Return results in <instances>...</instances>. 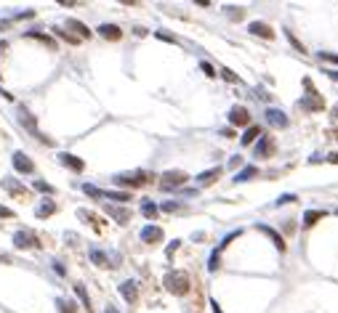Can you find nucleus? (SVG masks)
Wrapping results in <instances>:
<instances>
[{"instance_id": "f257e3e1", "label": "nucleus", "mask_w": 338, "mask_h": 313, "mask_svg": "<svg viewBox=\"0 0 338 313\" xmlns=\"http://www.w3.org/2000/svg\"><path fill=\"white\" fill-rule=\"evenodd\" d=\"M162 284H165L168 292L173 295H184L189 289V276L184 274V271H168L165 279H162Z\"/></svg>"}, {"instance_id": "f03ea898", "label": "nucleus", "mask_w": 338, "mask_h": 313, "mask_svg": "<svg viewBox=\"0 0 338 313\" xmlns=\"http://www.w3.org/2000/svg\"><path fill=\"white\" fill-rule=\"evenodd\" d=\"M187 178H189V175L181 173V170H168V173H162L160 189H162V191H173V189H178V186L187 183Z\"/></svg>"}, {"instance_id": "7ed1b4c3", "label": "nucleus", "mask_w": 338, "mask_h": 313, "mask_svg": "<svg viewBox=\"0 0 338 313\" xmlns=\"http://www.w3.org/2000/svg\"><path fill=\"white\" fill-rule=\"evenodd\" d=\"M149 181V175L144 170H133V173H117L115 175V183L117 186H144Z\"/></svg>"}, {"instance_id": "20e7f679", "label": "nucleus", "mask_w": 338, "mask_h": 313, "mask_svg": "<svg viewBox=\"0 0 338 313\" xmlns=\"http://www.w3.org/2000/svg\"><path fill=\"white\" fill-rule=\"evenodd\" d=\"M19 122H21V125H24V128H27V130H30V133H32V135H35V138H40V141H43V144H51V141L46 138V135H40V130H37V122H35V117H32V115H30V112H27V109H24V106H21V109H19Z\"/></svg>"}, {"instance_id": "39448f33", "label": "nucleus", "mask_w": 338, "mask_h": 313, "mask_svg": "<svg viewBox=\"0 0 338 313\" xmlns=\"http://www.w3.org/2000/svg\"><path fill=\"white\" fill-rule=\"evenodd\" d=\"M11 162H14V167L19 170V173H24V175L35 173V165H32V159L27 157L24 151H14V157H11Z\"/></svg>"}, {"instance_id": "423d86ee", "label": "nucleus", "mask_w": 338, "mask_h": 313, "mask_svg": "<svg viewBox=\"0 0 338 313\" xmlns=\"http://www.w3.org/2000/svg\"><path fill=\"white\" fill-rule=\"evenodd\" d=\"M14 247H19V249L37 247V236L32 234V231H16L14 234Z\"/></svg>"}, {"instance_id": "0eeeda50", "label": "nucleus", "mask_w": 338, "mask_h": 313, "mask_svg": "<svg viewBox=\"0 0 338 313\" xmlns=\"http://www.w3.org/2000/svg\"><path fill=\"white\" fill-rule=\"evenodd\" d=\"M59 162L64 165V167H70V170H75V173H83V167H86V162H83L80 157H75V154H70V151H61L59 154Z\"/></svg>"}, {"instance_id": "6e6552de", "label": "nucleus", "mask_w": 338, "mask_h": 313, "mask_svg": "<svg viewBox=\"0 0 338 313\" xmlns=\"http://www.w3.org/2000/svg\"><path fill=\"white\" fill-rule=\"evenodd\" d=\"M267 122L272 128H288V115L283 109H267Z\"/></svg>"}, {"instance_id": "1a4fd4ad", "label": "nucleus", "mask_w": 338, "mask_h": 313, "mask_svg": "<svg viewBox=\"0 0 338 313\" xmlns=\"http://www.w3.org/2000/svg\"><path fill=\"white\" fill-rule=\"evenodd\" d=\"M322 106H325V104H322V99H320V96L314 93V90H312V93H306V96L301 99V109H306V112H320Z\"/></svg>"}, {"instance_id": "9d476101", "label": "nucleus", "mask_w": 338, "mask_h": 313, "mask_svg": "<svg viewBox=\"0 0 338 313\" xmlns=\"http://www.w3.org/2000/svg\"><path fill=\"white\" fill-rule=\"evenodd\" d=\"M229 122L232 125H248L250 122V115H248L245 106H232V109H229Z\"/></svg>"}, {"instance_id": "9b49d317", "label": "nucleus", "mask_w": 338, "mask_h": 313, "mask_svg": "<svg viewBox=\"0 0 338 313\" xmlns=\"http://www.w3.org/2000/svg\"><path fill=\"white\" fill-rule=\"evenodd\" d=\"M139 236H142V242H146V244H155V242L162 239V229L160 226H144Z\"/></svg>"}, {"instance_id": "f8f14e48", "label": "nucleus", "mask_w": 338, "mask_h": 313, "mask_svg": "<svg viewBox=\"0 0 338 313\" xmlns=\"http://www.w3.org/2000/svg\"><path fill=\"white\" fill-rule=\"evenodd\" d=\"M120 295L125 297V303H136V297H139L136 281H123V284H120Z\"/></svg>"}, {"instance_id": "ddd939ff", "label": "nucleus", "mask_w": 338, "mask_h": 313, "mask_svg": "<svg viewBox=\"0 0 338 313\" xmlns=\"http://www.w3.org/2000/svg\"><path fill=\"white\" fill-rule=\"evenodd\" d=\"M221 173H224L221 167H211V170H205V173L197 175V183H200V186H211V183H216V178Z\"/></svg>"}, {"instance_id": "4468645a", "label": "nucleus", "mask_w": 338, "mask_h": 313, "mask_svg": "<svg viewBox=\"0 0 338 313\" xmlns=\"http://www.w3.org/2000/svg\"><path fill=\"white\" fill-rule=\"evenodd\" d=\"M248 32H250V35H258V37H267V40H272V35H274L264 21H250V24H248Z\"/></svg>"}, {"instance_id": "2eb2a0df", "label": "nucleus", "mask_w": 338, "mask_h": 313, "mask_svg": "<svg viewBox=\"0 0 338 313\" xmlns=\"http://www.w3.org/2000/svg\"><path fill=\"white\" fill-rule=\"evenodd\" d=\"M107 215H112L117 223H128L131 220V213L125 207H115V204H107Z\"/></svg>"}, {"instance_id": "dca6fc26", "label": "nucleus", "mask_w": 338, "mask_h": 313, "mask_svg": "<svg viewBox=\"0 0 338 313\" xmlns=\"http://www.w3.org/2000/svg\"><path fill=\"white\" fill-rule=\"evenodd\" d=\"M258 231H264V234H267L269 239H272V244H274V247L280 249V252H283V249H285V242H283V236H280V234H277V231H274V229H269L267 223H258Z\"/></svg>"}, {"instance_id": "f3484780", "label": "nucleus", "mask_w": 338, "mask_h": 313, "mask_svg": "<svg viewBox=\"0 0 338 313\" xmlns=\"http://www.w3.org/2000/svg\"><path fill=\"white\" fill-rule=\"evenodd\" d=\"M53 213H56V202H53V199H43V202L35 207L37 218H48V215H53Z\"/></svg>"}, {"instance_id": "a211bd4d", "label": "nucleus", "mask_w": 338, "mask_h": 313, "mask_svg": "<svg viewBox=\"0 0 338 313\" xmlns=\"http://www.w3.org/2000/svg\"><path fill=\"white\" fill-rule=\"evenodd\" d=\"M0 186H3L5 191H11V194H19V197L27 194V189H24V186H21L16 178H3V181H0Z\"/></svg>"}, {"instance_id": "6ab92c4d", "label": "nucleus", "mask_w": 338, "mask_h": 313, "mask_svg": "<svg viewBox=\"0 0 338 313\" xmlns=\"http://www.w3.org/2000/svg\"><path fill=\"white\" fill-rule=\"evenodd\" d=\"M258 175V167L256 165H248V167H242L237 175H234V183H245V181H250V178H256Z\"/></svg>"}, {"instance_id": "aec40b11", "label": "nucleus", "mask_w": 338, "mask_h": 313, "mask_svg": "<svg viewBox=\"0 0 338 313\" xmlns=\"http://www.w3.org/2000/svg\"><path fill=\"white\" fill-rule=\"evenodd\" d=\"M99 35L101 37H107V40H120V27H115V24H101L99 27Z\"/></svg>"}, {"instance_id": "412c9836", "label": "nucleus", "mask_w": 338, "mask_h": 313, "mask_svg": "<svg viewBox=\"0 0 338 313\" xmlns=\"http://www.w3.org/2000/svg\"><path fill=\"white\" fill-rule=\"evenodd\" d=\"M320 218H325L322 210H306V213H303V229H312Z\"/></svg>"}, {"instance_id": "4be33fe9", "label": "nucleus", "mask_w": 338, "mask_h": 313, "mask_svg": "<svg viewBox=\"0 0 338 313\" xmlns=\"http://www.w3.org/2000/svg\"><path fill=\"white\" fill-rule=\"evenodd\" d=\"M258 135H261V128H256V125H253V128H248L245 133H242V146H248V144H253V141L258 138Z\"/></svg>"}, {"instance_id": "5701e85b", "label": "nucleus", "mask_w": 338, "mask_h": 313, "mask_svg": "<svg viewBox=\"0 0 338 313\" xmlns=\"http://www.w3.org/2000/svg\"><path fill=\"white\" fill-rule=\"evenodd\" d=\"M67 27H72V30H75L80 37H91V30H88L83 21H77V19H70V21H67Z\"/></svg>"}, {"instance_id": "b1692460", "label": "nucleus", "mask_w": 338, "mask_h": 313, "mask_svg": "<svg viewBox=\"0 0 338 313\" xmlns=\"http://www.w3.org/2000/svg\"><path fill=\"white\" fill-rule=\"evenodd\" d=\"M75 295L80 297L83 308H86V311H91V297H88V292H86V287H83V284H75Z\"/></svg>"}, {"instance_id": "393cba45", "label": "nucleus", "mask_w": 338, "mask_h": 313, "mask_svg": "<svg viewBox=\"0 0 338 313\" xmlns=\"http://www.w3.org/2000/svg\"><path fill=\"white\" fill-rule=\"evenodd\" d=\"M101 197H104V199H115V202H128V199H131L128 191H101Z\"/></svg>"}, {"instance_id": "a878e982", "label": "nucleus", "mask_w": 338, "mask_h": 313, "mask_svg": "<svg viewBox=\"0 0 338 313\" xmlns=\"http://www.w3.org/2000/svg\"><path fill=\"white\" fill-rule=\"evenodd\" d=\"M142 213L146 215V218H155V215H157V204L149 202V199H144V202H142Z\"/></svg>"}, {"instance_id": "bb28decb", "label": "nucleus", "mask_w": 338, "mask_h": 313, "mask_svg": "<svg viewBox=\"0 0 338 313\" xmlns=\"http://www.w3.org/2000/svg\"><path fill=\"white\" fill-rule=\"evenodd\" d=\"M91 260H93L96 265H109V258H107L101 249H91Z\"/></svg>"}, {"instance_id": "cd10ccee", "label": "nucleus", "mask_w": 338, "mask_h": 313, "mask_svg": "<svg viewBox=\"0 0 338 313\" xmlns=\"http://www.w3.org/2000/svg\"><path fill=\"white\" fill-rule=\"evenodd\" d=\"M267 151H269V138H267V135H261V141L256 144V157H264Z\"/></svg>"}, {"instance_id": "c85d7f7f", "label": "nucleus", "mask_w": 338, "mask_h": 313, "mask_svg": "<svg viewBox=\"0 0 338 313\" xmlns=\"http://www.w3.org/2000/svg\"><path fill=\"white\" fill-rule=\"evenodd\" d=\"M27 37H35V40H40V43H46L48 48H53V40L48 35H43V32H27Z\"/></svg>"}, {"instance_id": "c756f323", "label": "nucleus", "mask_w": 338, "mask_h": 313, "mask_svg": "<svg viewBox=\"0 0 338 313\" xmlns=\"http://www.w3.org/2000/svg\"><path fill=\"white\" fill-rule=\"evenodd\" d=\"M56 305H59V313H75V305L70 300H56Z\"/></svg>"}, {"instance_id": "7c9ffc66", "label": "nucleus", "mask_w": 338, "mask_h": 313, "mask_svg": "<svg viewBox=\"0 0 338 313\" xmlns=\"http://www.w3.org/2000/svg\"><path fill=\"white\" fill-rule=\"evenodd\" d=\"M35 189L43 191V194H53V186L46 183V181H35Z\"/></svg>"}, {"instance_id": "2f4dec72", "label": "nucleus", "mask_w": 338, "mask_h": 313, "mask_svg": "<svg viewBox=\"0 0 338 313\" xmlns=\"http://www.w3.org/2000/svg\"><path fill=\"white\" fill-rule=\"evenodd\" d=\"M83 191H86V194L88 197H101V191H104V189H96V186H91V183H86V186H83Z\"/></svg>"}, {"instance_id": "473e14b6", "label": "nucleus", "mask_w": 338, "mask_h": 313, "mask_svg": "<svg viewBox=\"0 0 338 313\" xmlns=\"http://www.w3.org/2000/svg\"><path fill=\"white\" fill-rule=\"evenodd\" d=\"M221 77H224V80H229V82H240V77L234 75L232 69H227V66H224V69H221Z\"/></svg>"}, {"instance_id": "72a5a7b5", "label": "nucleus", "mask_w": 338, "mask_h": 313, "mask_svg": "<svg viewBox=\"0 0 338 313\" xmlns=\"http://www.w3.org/2000/svg\"><path fill=\"white\" fill-rule=\"evenodd\" d=\"M160 210H162V213H176V210H181V204H178V202H165Z\"/></svg>"}, {"instance_id": "f704fd0d", "label": "nucleus", "mask_w": 338, "mask_h": 313, "mask_svg": "<svg viewBox=\"0 0 338 313\" xmlns=\"http://www.w3.org/2000/svg\"><path fill=\"white\" fill-rule=\"evenodd\" d=\"M218 255H221V252H218V249H213V255H211V263H208V268H211V271H216V268H218Z\"/></svg>"}, {"instance_id": "c9c22d12", "label": "nucleus", "mask_w": 338, "mask_h": 313, "mask_svg": "<svg viewBox=\"0 0 338 313\" xmlns=\"http://www.w3.org/2000/svg\"><path fill=\"white\" fill-rule=\"evenodd\" d=\"M320 59H325V61H333V64H338V56H336V53H328V50H320Z\"/></svg>"}, {"instance_id": "e433bc0d", "label": "nucleus", "mask_w": 338, "mask_h": 313, "mask_svg": "<svg viewBox=\"0 0 338 313\" xmlns=\"http://www.w3.org/2000/svg\"><path fill=\"white\" fill-rule=\"evenodd\" d=\"M288 202H296V194H283L277 199V204H288Z\"/></svg>"}, {"instance_id": "4c0bfd02", "label": "nucleus", "mask_w": 338, "mask_h": 313, "mask_svg": "<svg viewBox=\"0 0 338 313\" xmlns=\"http://www.w3.org/2000/svg\"><path fill=\"white\" fill-rule=\"evenodd\" d=\"M200 69H202V72H205V75H208V77H213V75H216V72H213V66H211V64H208V61H202V64H200Z\"/></svg>"}, {"instance_id": "58836bf2", "label": "nucleus", "mask_w": 338, "mask_h": 313, "mask_svg": "<svg viewBox=\"0 0 338 313\" xmlns=\"http://www.w3.org/2000/svg\"><path fill=\"white\" fill-rule=\"evenodd\" d=\"M0 218H14V210H8V207L0 204Z\"/></svg>"}, {"instance_id": "ea45409f", "label": "nucleus", "mask_w": 338, "mask_h": 313, "mask_svg": "<svg viewBox=\"0 0 338 313\" xmlns=\"http://www.w3.org/2000/svg\"><path fill=\"white\" fill-rule=\"evenodd\" d=\"M157 37H160V40H165V43H176V37H173V35H168V32H157Z\"/></svg>"}, {"instance_id": "a19ab883", "label": "nucleus", "mask_w": 338, "mask_h": 313, "mask_svg": "<svg viewBox=\"0 0 338 313\" xmlns=\"http://www.w3.org/2000/svg\"><path fill=\"white\" fill-rule=\"evenodd\" d=\"M56 32V35H61V37H64V40H70V43H77V37H72V35H67V32L64 30H53Z\"/></svg>"}, {"instance_id": "79ce46f5", "label": "nucleus", "mask_w": 338, "mask_h": 313, "mask_svg": "<svg viewBox=\"0 0 338 313\" xmlns=\"http://www.w3.org/2000/svg\"><path fill=\"white\" fill-rule=\"evenodd\" d=\"M178 244H181V242H171V247H168V255H173V252H176V247H178Z\"/></svg>"}, {"instance_id": "37998d69", "label": "nucleus", "mask_w": 338, "mask_h": 313, "mask_svg": "<svg viewBox=\"0 0 338 313\" xmlns=\"http://www.w3.org/2000/svg\"><path fill=\"white\" fill-rule=\"evenodd\" d=\"M211 305H213V313H224V311H221V305H218L216 300H211Z\"/></svg>"}, {"instance_id": "c03bdc74", "label": "nucleus", "mask_w": 338, "mask_h": 313, "mask_svg": "<svg viewBox=\"0 0 338 313\" xmlns=\"http://www.w3.org/2000/svg\"><path fill=\"white\" fill-rule=\"evenodd\" d=\"M328 162H333V165H338V151H336V154H330V157H328Z\"/></svg>"}, {"instance_id": "a18cd8bd", "label": "nucleus", "mask_w": 338, "mask_h": 313, "mask_svg": "<svg viewBox=\"0 0 338 313\" xmlns=\"http://www.w3.org/2000/svg\"><path fill=\"white\" fill-rule=\"evenodd\" d=\"M328 77L330 80H338V72H328Z\"/></svg>"}, {"instance_id": "49530a36", "label": "nucleus", "mask_w": 338, "mask_h": 313, "mask_svg": "<svg viewBox=\"0 0 338 313\" xmlns=\"http://www.w3.org/2000/svg\"><path fill=\"white\" fill-rule=\"evenodd\" d=\"M0 263H8V255H0Z\"/></svg>"}, {"instance_id": "de8ad7c7", "label": "nucleus", "mask_w": 338, "mask_h": 313, "mask_svg": "<svg viewBox=\"0 0 338 313\" xmlns=\"http://www.w3.org/2000/svg\"><path fill=\"white\" fill-rule=\"evenodd\" d=\"M104 313H117V308H112V305H109V308H107Z\"/></svg>"}, {"instance_id": "09e8293b", "label": "nucleus", "mask_w": 338, "mask_h": 313, "mask_svg": "<svg viewBox=\"0 0 338 313\" xmlns=\"http://www.w3.org/2000/svg\"><path fill=\"white\" fill-rule=\"evenodd\" d=\"M333 117H336V119H338V104H336V106H333Z\"/></svg>"}, {"instance_id": "8fccbe9b", "label": "nucleus", "mask_w": 338, "mask_h": 313, "mask_svg": "<svg viewBox=\"0 0 338 313\" xmlns=\"http://www.w3.org/2000/svg\"><path fill=\"white\" fill-rule=\"evenodd\" d=\"M336 213H338V210H336Z\"/></svg>"}]
</instances>
